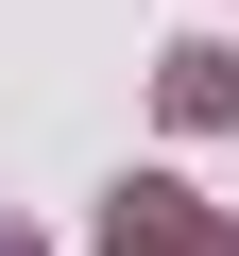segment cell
<instances>
[{"label": "cell", "instance_id": "1", "mask_svg": "<svg viewBox=\"0 0 239 256\" xmlns=\"http://www.w3.org/2000/svg\"><path fill=\"white\" fill-rule=\"evenodd\" d=\"M0 256H34V239H18V222H0Z\"/></svg>", "mask_w": 239, "mask_h": 256}]
</instances>
